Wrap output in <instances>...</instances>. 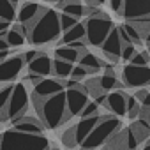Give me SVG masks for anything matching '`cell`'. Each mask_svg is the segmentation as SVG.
<instances>
[{
    "instance_id": "cell-1",
    "label": "cell",
    "mask_w": 150,
    "mask_h": 150,
    "mask_svg": "<svg viewBox=\"0 0 150 150\" xmlns=\"http://www.w3.org/2000/svg\"><path fill=\"white\" fill-rule=\"evenodd\" d=\"M60 34V13L55 9L44 7L42 13L28 25V42L34 46H44L58 41Z\"/></svg>"
},
{
    "instance_id": "cell-2",
    "label": "cell",
    "mask_w": 150,
    "mask_h": 150,
    "mask_svg": "<svg viewBox=\"0 0 150 150\" xmlns=\"http://www.w3.org/2000/svg\"><path fill=\"white\" fill-rule=\"evenodd\" d=\"M32 103H34V108L42 122V125L46 129H57L60 127L62 124H67L72 117L69 115L67 111V101H65V90L57 94V96H51L48 99H37V97H32Z\"/></svg>"
},
{
    "instance_id": "cell-3",
    "label": "cell",
    "mask_w": 150,
    "mask_h": 150,
    "mask_svg": "<svg viewBox=\"0 0 150 150\" xmlns=\"http://www.w3.org/2000/svg\"><path fill=\"white\" fill-rule=\"evenodd\" d=\"M85 23V30H87V44L94 46V48H101L103 42L108 39V35L111 34V30L115 28L111 18L103 13L101 9H97L96 6H87V20Z\"/></svg>"
},
{
    "instance_id": "cell-4",
    "label": "cell",
    "mask_w": 150,
    "mask_h": 150,
    "mask_svg": "<svg viewBox=\"0 0 150 150\" xmlns=\"http://www.w3.org/2000/svg\"><path fill=\"white\" fill-rule=\"evenodd\" d=\"M50 141L42 134H27L9 129L0 134V150H48Z\"/></svg>"
},
{
    "instance_id": "cell-5",
    "label": "cell",
    "mask_w": 150,
    "mask_h": 150,
    "mask_svg": "<svg viewBox=\"0 0 150 150\" xmlns=\"http://www.w3.org/2000/svg\"><path fill=\"white\" fill-rule=\"evenodd\" d=\"M122 129V120L115 115H101V120L87 136V139L80 145V150H97L106 145L115 132Z\"/></svg>"
},
{
    "instance_id": "cell-6",
    "label": "cell",
    "mask_w": 150,
    "mask_h": 150,
    "mask_svg": "<svg viewBox=\"0 0 150 150\" xmlns=\"http://www.w3.org/2000/svg\"><path fill=\"white\" fill-rule=\"evenodd\" d=\"M28 104H30V94H28V87L25 81L14 83L13 94L9 97V103L2 113V120H11L14 122L16 118L27 115L28 111Z\"/></svg>"
},
{
    "instance_id": "cell-7",
    "label": "cell",
    "mask_w": 150,
    "mask_h": 150,
    "mask_svg": "<svg viewBox=\"0 0 150 150\" xmlns=\"http://www.w3.org/2000/svg\"><path fill=\"white\" fill-rule=\"evenodd\" d=\"M122 83L129 88H146L150 87V67L125 64L122 67Z\"/></svg>"
},
{
    "instance_id": "cell-8",
    "label": "cell",
    "mask_w": 150,
    "mask_h": 150,
    "mask_svg": "<svg viewBox=\"0 0 150 150\" xmlns=\"http://www.w3.org/2000/svg\"><path fill=\"white\" fill-rule=\"evenodd\" d=\"M25 67L27 62L23 53H13L11 57H7L4 62H0V85L13 83Z\"/></svg>"
},
{
    "instance_id": "cell-9",
    "label": "cell",
    "mask_w": 150,
    "mask_h": 150,
    "mask_svg": "<svg viewBox=\"0 0 150 150\" xmlns=\"http://www.w3.org/2000/svg\"><path fill=\"white\" fill-rule=\"evenodd\" d=\"M65 101H67V111L71 117L80 115L83 111V108L87 106V103L90 101L85 83H80L76 88H67L65 90Z\"/></svg>"
},
{
    "instance_id": "cell-10",
    "label": "cell",
    "mask_w": 150,
    "mask_h": 150,
    "mask_svg": "<svg viewBox=\"0 0 150 150\" xmlns=\"http://www.w3.org/2000/svg\"><path fill=\"white\" fill-rule=\"evenodd\" d=\"M120 16L125 21H138L150 18V0H124Z\"/></svg>"
},
{
    "instance_id": "cell-11",
    "label": "cell",
    "mask_w": 150,
    "mask_h": 150,
    "mask_svg": "<svg viewBox=\"0 0 150 150\" xmlns=\"http://www.w3.org/2000/svg\"><path fill=\"white\" fill-rule=\"evenodd\" d=\"M122 48H124V44H122L120 35H118V30H117V27H115V28L111 30V34L108 35V39H106V41L103 42V46H101L103 55L106 57V60H108L110 64H117V62L120 60Z\"/></svg>"
},
{
    "instance_id": "cell-12",
    "label": "cell",
    "mask_w": 150,
    "mask_h": 150,
    "mask_svg": "<svg viewBox=\"0 0 150 150\" xmlns=\"http://www.w3.org/2000/svg\"><path fill=\"white\" fill-rule=\"evenodd\" d=\"M64 85H62V80L58 78H42L32 90V97H37V99H48L51 96H57L60 92H64Z\"/></svg>"
},
{
    "instance_id": "cell-13",
    "label": "cell",
    "mask_w": 150,
    "mask_h": 150,
    "mask_svg": "<svg viewBox=\"0 0 150 150\" xmlns=\"http://www.w3.org/2000/svg\"><path fill=\"white\" fill-rule=\"evenodd\" d=\"M104 108L108 111H111V115L115 117H124L127 115V94L122 92V90H113L108 94L106 97V103H104Z\"/></svg>"
},
{
    "instance_id": "cell-14",
    "label": "cell",
    "mask_w": 150,
    "mask_h": 150,
    "mask_svg": "<svg viewBox=\"0 0 150 150\" xmlns=\"http://www.w3.org/2000/svg\"><path fill=\"white\" fill-rule=\"evenodd\" d=\"M13 129L20 131V132H27V134H42L44 125H42L41 118L23 115V117H20V118H16L13 122Z\"/></svg>"
},
{
    "instance_id": "cell-15",
    "label": "cell",
    "mask_w": 150,
    "mask_h": 150,
    "mask_svg": "<svg viewBox=\"0 0 150 150\" xmlns=\"http://www.w3.org/2000/svg\"><path fill=\"white\" fill-rule=\"evenodd\" d=\"M27 71L28 72H35V74H39V76H42V78H48L51 74V71H53V58H50L46 53L39 51V55L30 64H27Z\"/></svg>"
},
{
    "instance_id": "cell-16",
    "label": "cell",
    "mask_w": 150,
    "mask_h": 150,
    "mask_svg": "<svg viewBox=\"0 0 150 150\" xmlns=\"http://www.w3.org/2000/svg\"><path fill=\"white\" fill-rule=\"evenodd\" d=\"M42 6L37 4V2H25L23 6L18 7L16 11V20L20 23H25V25H30L41 13H42Z\"/></svg>"
},
{
    "instance_id": "cell-17",
    "label": "cell",
    "mask_w": 150,
    "mask_h": 150,
    "mask_svg": "<svg viewBox=\"0 0 150 150\" xmlns=\"http://www.w3.org/2000/svg\"><path fill=\"white\" fill-rule=\"evenodd\" d=\"M101 120V115H96V117H87V118H81L76 125H74V136H76V145H81L87 136L92 132V129L97 125V122Z\"/></svg>"
},
{
    "instance_id": "cell-18",
    "label": "cell",
    "mask_w": 150,
    "mask_h": 150,
    "mask_svg": "<svg viewBox=\"0 0 150 150\" xmlns=\"http://www.w3.org/2000/svg\"><path fill=\"white\" fill-rule=\"evenodd\" d=\"M57 7L65 13V14H71L74 18H83L87 16V6L81 2V0H60V2H57Z\"/></svg>"
},
{
    "instance_id": "cell-19",
    "label": "cell",
    "mask_w": 150,
    "mask_h": 150,
    "mask_svg": "<svg viewBox=\"0 0 150 150\" xmlns=\"http://www.w3.org/2000/svg\"><path fill=\"white\" fill-rule=\"evenodd\" d=\"M85 37H87V30H85V23H76L71 30H67V32H64L62 34V37L58 39V42H60V46H64V44H71V42H76V41H85Z\"/></svg>"
},
{
    "instance_id": "cell-20",
    "label": "cell",
    "mask_w": 150,
    "mask_h": 150,
    "mask_svg": "<svg viewBox=\"0 0 150 150\" xmlns=\"http://www.w3.org/2000/svg\"><path fill=\"white\" fill-rule=\"evenodd\" d=\"M129 129H131V132L136 136V139H138L139 143H141V141H146V139L150 138V124H148L146 120H143V118L132 120L131 125H129Z\"/></svg>"
},
{
    "instance_id": "cell-21",
    "label": "cell",
    "mask_w": 150,
    "mask_h": 150,
    "mask_svg": "<svg viewBox=\"0 0 150 150\" xmlns=\"http://www.w3.org/2000/svg\"><path fill=\"white\" fill-rule=\"evenodd\" d=\"M72 67H74V64H71V62H65V60H60V58H53V71H51V74H55V78H58V80H67V78H71Z\"/></svg>"
},
{
    "instance_id": "cell-22",
    "label": "cell",
    "mask_w": 150,
    "mask_h": 150,
    "mask_svg": "<svg viewBox=\"0 0 150 150\" xmlns=\"http://www.w3.org/2000/svg\"><path fill=\"white\" fill-rule=\"evenodd\" d=\"M80 64L88 69V74H96L103 69V60L99 57H96L94 53H90V51H87L80 57Z\"/></svg>"
},
{
    "instance_id": "cell-23",
    "label": "cell",
    "mask_w": 150,
    "mask_h": 150,
    "mask_svg": "<svg viewBox=\"0 0 150 150\" xmlns=\"http://www.w3.org/2000/svg\"><path fill=\"white\" fill-rule=\"evenodd\" d=\"M80 51L71 48L69 44H64V46H58L55 50V58H60V60H65V62H71V64H76L80 62Z\"/></svg>"
},
{
    "instance_id": "cell-24",
    "label": "cell",
    "mask_w": 150,
    "mask_h": 150,
    "mask_svg": "<svg viewBox=\"0 0 150 150\" xmlns=\"http://www.w3.org/2000/svg\"><path fill=\"white\" fill-rule=\"evenodd\" d=\"M99 85L104 94H110L122 87V80H118L115 74H103V76H99Z\"/></svg>"
},
{
    "instance_id": "cell-25",
    "label": "cell",
    "mask_w": 150,
    "mask_h": 150,
    "mask_svg": "<svg viewBox=\"0 0 150 150\" xmlns=\"http://www.w3.org/2000/svg\"><path fill=\"white\" fill-rule=\"evenodd\" d=\"M4 39H6V42L9 44V48H20V46H23L28 39L25 37V35H21L20 32H16L13 27L6 32V35H4Z\"/></svg>"
},
{
    "instance_id": "cell-26",
    "label": "cell",
    "mask_w": 150,
    "mask_h": 150,
    "mask_svg": "<svg viewBox=\"0 0 150 150\" xmlns=\"http://www.w3.org/2000/svg\"><path fill=\"white\" fill-rule=\"evenodd\" d=\"M16 7L9 2V0H0V20L4 21H14L16 20Z\"/></svg>"
},
{
    "instance_id": "cell-27",
    "label": "cell",
    "mask_w": 150,
    "mask_h": 150,
    "mask_svg": "<svg viewBox=\"0 0 150 150\" xmlns=\"http://www.w3.org/2000/svg\"><path fill=\"white\" fill-rule=\"evenodd\" d=\"M139 111H141V103L134 96L127 94V117L131 120H136V118H139Z\"/></svg>"
},
{
    "instance_id": "cell-28",
    "label": "cell",
    "mask_w": 150,
    "mask_h": 150,
    "mask_svg": "<svg viewBox=\"0 0 150 150\" xmlns=\"http://www.w3.org/2000/svg\"><path fill=\"white\" fill-rule=\"evenodd\" d=\"M122 27H124V30H125V34L129 35V39H131V42H132V44H136V46H138V44H143V42H145V41H143V37H141V34H139V30H138L131 21H125Z\"/></svg>"
},
{
    "instance_id": "cell-29",
    "label": "cell",
    "mask_w": 150,
    "mask_h": 150,
    "mask_svg": "<svg viewBox=\"0 0 150 150\" xmlns=\"http://www.w3.org/2000/svg\"><path fill=\"white\" fill-rule=\"evenodd\" d=\"M13 88H14L13 83H7V85L0 87V117H2V113H4V110H6V106L9 103V97L13 94Z\"/></svg>"
},
{
    "instance_id": "cell-30",
    "label": "cell",
    "mask_w": 150,
    "mask_h": 150,
    "mask_svg": "<svg viewBox=\"0 0 150 150\" xmlns=\"http://www.w3.org/2000/svg\"><path fill=\"white\" fill-rule=\"evenodd\" d=\"M85 87H87V94H88V97H94V99H96L97 96L104 94V92L101 90V85H99V78H97V76L87 80V81H85Z\"/></svg>"
},
{
    "instance_id": "cell-31",
    "label": "cell",
    "mask_w": 150,
    "mask_h": 150,
    "mask_svg": "<svg viewBox=\"0 0 150 150\" xmlns=\"http://www.w3.org/2000/svg\"><path fill=\"white\" fill-rule=\"evenodd\" d=\"M76 23H80V20H78V18H74V16L65 14V13H62V11H60V28H62V34H64V32H67V30H71Z\"/></svg>"
},
{
    "instance_id": "cell-32",
    "label": "cell",
    "mask_w": 150,
    "mask_h": 150,
    "mask_svg": "<svg viewBox=\"0 0 150 150\" xmlns=\"http://www.w3.org/2000/svg\"><path fill=\"white\" fill-rule=\"evenodd\" d=\"M127 64H134V65H148L150 64V53L148 51H136V55L131 58V62Z\"/></svg>"
},
{
    "instance_id": "cell-33",
    "label": "cell",
    "mask_w": 150,
    "mask_h": 150,
    "mask_svg": "<svg viewBox=\"0 0 150 150\" xmlns=\"http://www.w3.org/2000/svg\"><path fill=\"white\" fill-rule=\"evenodd\" d=\"M62 143L67 146V148H74L76 146V136H74V125L69 127L64 134H62Z\"/></svg>"
},
{
    "instance_id": "cell-34",
    "label": "cell",
    "mask_w": 150,
    "mask_h": 150,
    "mask_svg": "<svg viewBox=\"0 0 150 150\" xmlns=\"http://www.w3.org/2000/svg\"><path fill=\"white\" fill-rule=\"evenodd\" d=\"M96 115H99V104H97L96 101H88V103H87V106L83 108V111L80 113V117H81V118L96 117Z\"/></svg>"
},
{
    "instance_id": "cell-35",
    "label": "cell",
    "mask_w": 150,
    "mask_h": 150,
    "mask_svg": "<svg viewBox=\"0 0 150 150\" xmlns=\"http://www.w3.org/2000/svg\"><path fill=\"white\" fill-rule=\"evenodd\" d=\"M88 74V69L87 67H83L81 64H78V65H74L72 67V72H71V78L72 80H76V81H81L85 76Z\"/></svg>"
},
{
    "instance_id": "cell-36",
    "label": "cell",
    "mask_w": 150,
    "mask_h": 150,
    "mask_svg": "<svg viewBox=\"0 0 150 150\" xmlns=\"http://www.w3.org/2000/svg\"><path fill=\"white\" fill-rule=\"evenodd\" d=\"M134 55H136V44H124L120 58H122L124 62H131V58H132Z\"/></svg>"
},
{
    "instance_id": "cell-37",
    "label": "cell",
    "mask_w": 150,
    "mask_h": 150,
    "mask_svg": "<svg viewBox=\"0 0 150 150\" xmlns=\"http://www.w3.org/2000/svg\"><path fill=\"white\" fill-rule=\"evenodd\" d=\"M41 80H42V76H39V74H35V72H28V71H27L25 78H23L25 83H30V85H34V87H35Z\"/></svg>"
},
{
    "instance_id": "cell-38",
    "label": "cell",
    "mask_w": 150,
    "mask_h": 150,
    "mask_svg": "<svg viewBox=\"0 0 150 150\" xmlns=\"http://www.w3.org/2000/svg\"><path fill=\"white\" fill-rule=\"evenodd\" d=\"M108 4L111 7L113 13H117L118 16L122 14V6H124V0H108Z\"/></svg>"
},
{
    "instance_id": "cell-39",
    "label": "cell",
    "mask_w": 150,
    "mask_h": 150,
    "mask_svg": "<svg viewBox=\"0 0 150 150\" xmlns=\"http://www.w3.org/2000/svg\"><path fill=\"white\" fill-rule=\"evenodd\" d=\"M16 32H20L21 35H25L27 39H28V25H25V23H20V21H16L14 25H11Z\"/></svg>"
},
{
    "instance_id": "cell-40",
    "label": "cell",
    "mask_w": 150,
    "mask_h": 150,
    "mask_svg": "<svg viewBox=\"0 0 150 150\" xmlns=\"http://www.w3.org/2000/svg\"><path fill=\"white\" fill-rule=\"evenodd\" d=\"M117 30H118V35H120L122 44H132V42H131V39H129V35L125 34V30H124V27H122V25H120V27H117Z\"/></svg>"
},
{
    "instance_id": "cell-41",
    "label": "cell",
    "mask_w": 150,
    "mask_h": 150,
    "mask_svg": "<svg viewBox=\"0 0 150 150\" xmlns=\"http://www.w3.org/2000/svg\"><path fill=\"white\" fill-rule=\"evenodd\" d=\"M37 55H39V51H35V50H28V51H25V53H23V57H25V62H27V64H30Z\"/></svg>"
},
{
    "instance_id": "cell-42",
    "label": "cell",
    "mask_w": 150,
    "mask_h": 150,
    "mask_svg": "<svg viewBox=\"0 0 150 150\" xmlns=\"http://www.w3.org/2000/svg\"><path fill=\"white\" fill-rule=\"evenodd\" d=\"M146 96H148V88H138V90H136V94H134V97H136L139 103H141Z\"/></svg>"
},
{
    "instance_id": "cell-43",
    "label": "cell",
    "mask_w": 150,
    "mask_h": 150,
    "mask_svg": "<svg viewBox=\"0 0 150 150\" xmlns=\"http://www.w3.org/2000/svg\"><path fill=\"white\" fill-rule=\"evenodd\" d=\"M13 55V48H7V50H0V62H4L7 57Z\"/></svg>"
},
{
    "instance_id": "cell-44",
    "label": "cell",
    "mask_w": 150,
    "mask_h": 150,
    "mask_svg": "<svg viewBox=\"0 0 150 150\" xmlns=\"http://www.w3.org/2000/svg\"><path fill=\"white\" fill-rule=\"evenodd\" d=\"M87 2V6H96V7H99V6H103L106 0H85Z\"/></svg>"
},
{
    "instance_id": "cell-45",
    "label": "cell",
    "mask_w": 150,
    "mask_h": 150,
    "mask_svg": "<svg viewBox=\"0 0 150 150\" xmlns=\"http://www.w3.org/2000/svg\"><path fill=\"white\" fill-rule=\"evenodd\" d=\"M7 48H9V44L6 42V39L0 37V50H7Z\"/></svg>"
},
{
    "instance_id": "cell-46",
    "label": "cell",
    "mask_w": 150,
    "mask_h": 150,
    "mask_svg": "<svg viewBox=\"0 0 150 150\" xmlns=\"http://www.w3.org/2000/svg\"><path fill=\"white\" fill-rule=\"evenodd\" d=\"M141 150H150V139H146V143L143 145V148Z\"/></svg>"
},
{
    "instance_id": "cell-47",
    "label": "cell",
    "mask_w": 150,
    "mask_h": 150,
    "mask_svg": "<svg viewBox=\"0 0 150 150\" xmlns=\"http://www.w3.org/2000/svg\"><path fill=\"white\" fill-rule=\"evenodd\" d=\"M9 2H11V4H13L16 9H18V6H20V0H9Z\"/></svg>"
},
{
    "instance_id": "cell-48",
    "label": "cell",
    "mask_w": 150,
    "mask_h": 150,
    "mask_svg": "<svg viewBox=\"0 0 150 150\" xmlns=\"http://www.w3.org/2000/svg\"><path fill=\"white\" fill-rule=\"evenodd\" d=\"M143 41H145V42H146V44H148V46H150V32H148V34H146V35H145V39H143Z\"/></svg>"
},
{
    "instance_id": "cell-49",
    "label": "cell",
    "mask_w": 150,
    "mask_h": 150,
    "mask_svg": "<svg viewBox=\"0 0 150 150\" xmlns=\"http://www.w3.org/2000/svg\"><path fill=\"white\" fill-rule=\"evenodd\" d=\"M51 2H60V0H51Z\"/></svg>"
},
{
    "instance_id": "cell-50",
    "label": "cell",
    "mask_w": 150,
    "mask_h": 150,
    "mask_svg": "<svg viewBox=\"0 0 150 150\" xmlns=\"http://www.w3.org/2000/svg\"><path fill=\"white\" fill-rule=\"evenodd\" d=\"M2 122H4V120H2V117H0V124H2Z\"/></svg>"
},
{
    "instance_id": "cell-51",
    "label": "cell",
    "mask_w": 150,
    "mask_h": 150,
    "mask_svg": "<svg viewBox=\"0 0 150 150\" xmlns=\"http://www.w3.org/2000/svg\"><path fill=\"white\" fill-rule=\"evenodd\" d=\"M146 51H148V53H150V46H148V50H146Z\"/></svg>"
},
{
    "instance_id": "cell-52",
    "label": "cell",
    "mask_w": 150,
    "mask_h": 150,
    "mask_svg": "<svg viewBox=\"0 0 150 150\" xmlns=\"http://www.w3.org/2000/svg\"><path fill=\"white\" fill-rule=\"evenodd\" d=\"M67 150H74V148H67Z\"/></svg>"
},
{
    "instance_id": "cell-53",
    "label": "cell",
    "mask_w": 150,
    "mask_h": 150,
    "mask_svg": "<svg viewBox=\"0 0 150 150\" xmlns=\"http://www.w3.org/2000/svg\"><path fill=\"white\" fill-rule=\"evenodd\" d=\"M103 150H110V148H103Z\"/></svg>"
},
{
    "instance_id": "cell-54",
    "label": "cell",
    "mask_w": 150,
    "mask_h": 150,
    "mask_svg": "<svg viewBox=\"0 0 150 150\" xmlns=\"http://www.w3.org/2000/svg\"><path fill=\"white\" fill-rule=\"evenodd\" d=\"M148 124H150V118H148Z\"/></svg>"
},
{
    "instance_id": "cell-55",
    "label": "cell",
    "mask_w": 150,
    "mask_h": 150,
    "mask_svg": "<svg viewBox=\"0 0 150 150\" xmlns=\"http://www.w3.org/2000/svg\"><path fill=\"white\" fill-rule=\"evenodd\" d=\"M48 150H53V148H48Z\"/></svg>"
},
{
    "instance_id": "cell-56",
    "label": "cell",
    "mask_w": 150,
    "mask_h": 150,
    "mask_svg": "<svg viewBox=\"0 0 150 150\" xmlns=\"http://www.w3.org/2000/svg\"><path fill=\"white\" fill-rule=\"evenodd\" d=\"M53 150H58V148H53Z\"/></svg>"
}]
</instances>
